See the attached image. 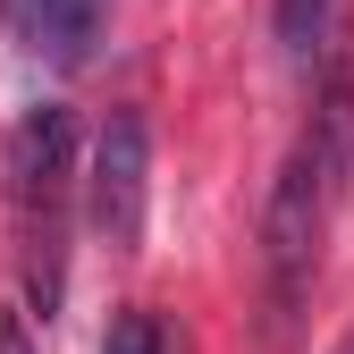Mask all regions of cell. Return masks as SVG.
<instances>
[{
  "label": "cell",
  "mask_w": 354,
  "mask_h": 354,
  "mask_svg": "<svg viewBox=\"0 0 354 354\" xmlns=\"http://www.w3.org/2000/svg\"><path fill=\"white\" fill-rule=\"evenodd\" d=\"M76 110L34 102L9 127V236H17V313L59 321L68 304V228H76Z\"/></svg>",
  "instance_id": "cell-1"
},
{
  "label": "cell",
  "mask_w": 354,
  "mask_h": 354,
  "mask_svg": "<svg viewBox=\"0 0 354 354\" xmlns=\"http://www.w3.org/2000/svg\"><path fill=\"white\" fill-rule=\"evenodd\" d=\"M102 354H169V329L144 313V304H127V313H110V337Z\"/></svg>",
  "instance_id": "cell-7"
},
{
  "label": "cell",
  "mask_w": 354,
  "mask_h": 354,
  "mask_svg": "<svg viewBox=\"0 0 354 354\" xmlns=\"http://www.w3.org/2000/svg\"><path fill=\"white\" fill-rule=\"evenodd\" d=\"M321 236H329V169L295 136V152L270 177V203H261V337L270 346H295L304 313H313Z\"/></svg>",
  "instance_id": "cell-2"
},
{
  "label": "cell",
  "mask_w": 354,
  "mask_h": 354,
  "mask_svg": "<svg viewBox=\"0 0 354 354\" xmlns=\"http://www.w3.org/2000/svg\"><path fill=\"white\" fill-rule=\"evenodd\" d=\"M270 26H279V59L295 76H321V59L337 51V34H346L337 0H270Z\"/></svg>",
  "instance_id": "cell-6"
},
{
  "label": "cell",
  "mask_w": 354,
  "mask_h": 354,
  "mask_svg": "<svg viewBox=\"0 0 354 354\" xmlns=\"http://www.w3.org/2000/svg\"><path fill=\"white\" fill-rule=\"evenodd\" d=\"M144 211H152V127L144 110H110L93 136V160H84V219L110 253H136Z\"/></svg>",
  "instance_id": "cell-3"
},
{
  "label": "cell",
  "mask_w": 354,
  "mask_h": 354,
  "mask_svg": "<svg viewBox=\"0 0 354 354\" xmlns=\"http://www.w3.org/2000/svg\"><path fill=\"white\" fill-rule=\"evenodd\" d=\"M304 144L321 152L329 194H346L354 186V51H346V34H337V51L313 76V127H304Z\"/></svg>",
  "instance_id": "cell-5"
},
{
  "label": "cell",
  "mask_w": 354,
  "mask_h": 354,
  "mask_svg": "<svg viewBox=\"0 0 354 354\" xmlns=\"http://www.w3.org/2000/svg\"><path fill=\"white\" fill-rule=\"evenodd\" d=\"M329 354H354V337H337V346H329Z\"/></svg>",
  "instance_id": "cell-8"
},
{
  "label": "cell",
  "mask_w": 354,
  "mask_h": 354,
  "mask_svg": "<svg viewBox=\"0 0 354 354\" xmlns=\"http://www.w3.org/2000/svg\"><path fill=\"white\" fill-rule=\"evenodd\" d=\"M0 17H9V34L26 42L34 59L84 68V59H93V42H102L110 0H0Z\"/></svg>",
  "instance_id": "cell-4"
}]
</instances>
